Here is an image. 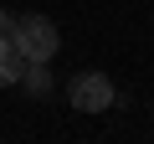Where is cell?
Segmentation results:
<instances>
[{
	"label": "cell",
	"mask_w": 154,
	"mask_h": 144,
	"mask_svg": "<svg viewBox=\"0 0 154 144\" xmlns=\"http://www.w3.org/2000/svg\"><path fill=\"white\" fill-rule=\"evenodd\" d=\"M21 72H26V57L16 52V41H0V88L21 83Z\"/></svg>",
	"instance_id": "obj_3"
},
{
	"label": "cell",
	"mask_w": 154,
	"mask_h": 144,
	"mask_svg": "<svg viewBox=\"0 0 154 144\" xmlns=\"http://www.w3.org/2000/svg\"><path fill=\"white\" fill-rule=\"evenodd\" d=\"M11 41H16V52H21L26 62H51V57H57V46H62L57 26H51L46 16H16Z\"/></svg>",
	"instance_id": "obj_1"
},
{
	"label": "cell",
	"mask_w": 154,
	"mask_h": 144,
	"mask_svg": "<svg viewBox=\"0 0 154 144\" xmlns=\"http://www.w3.org/2000/svg\"><path fill=\"white\" fill-rule=\"evenodd\" d=\"M21 77H26V88H31V93H51V77H46V62H31V67L21 72Z\"/></svg>",
	"instance_id": "obj_4"
},
{
	"label": "cell",
	"mask_w": 154,
	"mask_h": 144,
	"mask_svg": "<svg viewBox=\"0 0 154 144\" xmlns=\"http://www.w3.org/2000/svg\"><path fill=\"white\" fill-rule=\"evenodd\" d=\"M67 103L77 113H103V108H113V83L103 72H77L67 83Z\"/></svg>",
	"instance_id": "obj_2"
},
{
	"label": "cell",
	"mask_w": 154,
	"mask_h": 144,
	"mask_svg": "<svg viewBox=\"0 0 154 144\" xmlns=\"http://www.w3.org/2000/svg\"><path fill=\"white\" fill-rule=\"evenodd\" d=\"M11 31H16V16H11V11H0V41H11Z\"/></svg>",
	"instance_id": "obj_5"
}]
</instances>
